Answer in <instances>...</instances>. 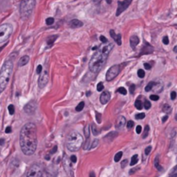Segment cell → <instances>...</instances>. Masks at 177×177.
I'll use <instances>...</instances> for the list:
<instances>
[{
  "label": "cell",
  "mask_w": 177,
  "mask_h": 177,
  "mask_svg": "<svg viewBox=\"0 0 177 177\" xmlns=\"http://www.w3.org/2000/svg\"><path fill=\"white\" fill-rule=\"evenodd\" d=\"M20 146L24 155L32 156L35 153L37 147V129L35 124H26L21 129Z\"/></svg>",
  "instance_id": "6da1fadb"
},
{
  "label": "cell",
  "mask_w": 177,
  "mask_h": 177,
  "mask_svg": "<svg viewBox=\"0 0 177 177\" xmlns=\"http://www.w3.org/2000/svg\"><path fill=\"white\" fill-rule=\"evenodd\" d=\"M112 48H113V44L110 43V44L102 47V49H99L93 54L89 62V69L91 72L94 73H98L104 67Z\"/></svg>",
  "instance_id": "7a4b0ae2"
},
{
  "label": "cell",
  "mask_w": 177,
  "mask_h": 177,
  "mask_svg": "<svg viewBox=\"0 0 177 177\" xmlns=\"http://www.w3.org/2000/svg\"><path fill=\"white\" fill-rule=\"evenodd\" d=\"M13 69V63L11 61H6L0 70V93L3 92L7 86L10 79Z\"/></svg>",
  "instance_id": "3957f363"
},
{
  "label": "cell",
  "mask_w": 177,
  "mask_h": 177,
  "mask_svg": "<svg viewBox=\"0 0 177 177\" xmlns=\"http://www.w3.org/2000/svg\"><path fill=\"white\" fill-rule=\"evenodd\" d=\"M83 144V137L78 132L72 131L67 137V148L68 150L78 151Z\"/></svg>",
  "instance_id": "277c9868"
},
{
  "label": "cell",
  "mask_w": 177,
  "mask_h": 177,
  "mask_svg": "<svg viewBox=\"0 0 177 177\" xmlns=\"http://www.w3.org/2000/svg\"><path fill=\"white\" fill-rule=\"evenodd\" d=\"M35 5V0H22L20 4V14L22 18H28L31 15Z\"/></svg>",
  "instance_id": "5b68a950"
},
{
  "label": "cell",
  "mask_w": 177,
  "mask_h": 177,
  "mask_svg": "<svg viewBox=\"0 0 177 177\" xmlns=\"http://www.w3.org/2000/svg\"><path fill=\"white\" fill-rule=\"evenodd\" d=\"M12 31H13V28L9 23H4L1 25L0 26V43L7 41L12 34Z\"/></svg>",
  "instance_id": "8992f818"
},
{
  "label": "cell",
  "mask_w": 177,
  "mask_h": 177,
  "mask_svg": "<svg viewBox=\"0 0 177 177\" xmlns=\"http://www.w3.org/2000/svg\"><path fill=\"white\" fill-rule=\"evenodd\" d=\"M43 173V168L42 164H33L27 172V177H42Z\"/></svg>",
  "instance_id": "52a82bcc"
},
{
  "label": "cell",
  "mask_w": 177,
  "mask_h": 177,
  "mask_svg": "<svg viewBox=\"0 0 177 177\" xmlns=\"http://www.w3.org/2000/svg\"><path fill=\"white\" fill-rule=\"evenodd\" d=\"M120 66L119 65H114L112 67H111L109 68V70L106 73L105 79L107 81H112L113 79H115V77H117L118 75V73H120Z\"/></svg>",
  "instance_id": "ba28073f"
},
{
  "label": "cell",
  "mask_w": 177,
  "mask_h": 177,
  "mask_svg": "<svg viewBox=\"0 0 177 177\" xmlns=\"http://www.w3.org/2000/svg\"><path fill=\"white\" fill-rule=\"evenodd\" d=\"M132 0H124V1H118L117 2V13H116V16H118L124 12L127 8L130 6V4H131Z\"/></svg>",
  "instance_id": "9c48e42d"
},
{
  "label": "cell",
  "mask_w": 177,
  "mask_h": 177,
  "mask_svg": "<svg viewBox=\"0 0 177 177\" xmlns=\"http://www.w3.org/2000/svg\"><path fill=\"white\" fill-rule=\"evenodd\" d=\"M49 82V73L48 71L44 70L42 73H40L39 80H38V86L40 88H44Z\"/></svg>",
  "instance_id": "30bf717a"
},
{
  "label": "cell",
  "mask_w": 177,
  "mask_h": 177,
  "mask_svg": "<svg viewBox=\"0 0 177 177\" xmlns=\"http://www.w3.org/2000/svg\"><path fill=\"white\" fill-rule=\"evenodd\" d=\"M57 175V169L54 167H48L45 170H43L42 177H56Z\"/></svg>",
  "instance_id": "8fae6325"
},
{
  "label": "cell",
  "mask_w": 177,
  "mask_h": 177,
  "mask_svg": "<svg viewBox=\"0 0 177 177\" xmlns=\"http://www.w3.org/2000/svg\"><path fill=\"white\" fill-rule=\"evenodd\" d=\"M35 109H36V104H35L34 101H31V102H29L26 105L23 107V110L26 113L28 114H32L35 112Z\"/></svg>",
  "instance_id": "7c38bea8"
},
{
  "label": "cell",
  "mask_w": 177,
  "mask_h": 177,
  "mask_svg": "<svg viewBox=\"0 0 177 177\" xmlns=\"http://www.w3.org/2000/svg\"><path fill=\"white\" fill-rule=\"evenodd\" d=\"M111 99V93L110 92L108 91H104L101 94L100 98H99V100H100V103L103 104H106V103H108V101L110 100Z\"/></svg>",
  "instance_id": "4fadbf2b"
},
{
  "label": "cell",
  "mask_w": 177,
  "mask_h": 177,
  "mask_svg": "<svg viewBox=\"0 0 177 177\" xmlns=\"http://www.w3.org/2000/svg\"><path fill=\"white\" fill-rule=\"evenodd\" d=\"M126 123V120H125V117L123 116H119V117L117 118V121L115 123V126L117 129H122L124 126L125 125Z\"/></svg>",
  "instance_id": "5bb4252c"
},
{
  "label": "cell",
  "mask_w": 177,
  "mask_h": 177,
  "mask_svg": "<svg viewBox=\"0 0 177 177\" xmlns=\"http://www.w3.org/2000/svg\"><path fill=\"white\" fill-rule=\"evenodd\" d=\"M163 89V85H162V82H154V85H153V87L151 90L155 92V93H161Z\"/></svg>",
  "instance_id": "9a60e30c"
},
{
  "label": "cell",
  "mask_w": 177,
  "mask_h": 177,
  "mask_svg": "<svg viewBox=\"0 0 177 177\" xmlns=\"http://www.w3.org/2000/svg\"><path fill=\"white\" fill-rule=\"evenodd\" d=\"M69 25H70L71 28H80V27L83 26V22L81 21L78 20V19H73L69 22Z\"/></svg>",
  "instance_id": "2e32d148"
},
{
  "label": "cell",
  "mask_w": 177,
  "mask_h": 177,
  "mask_svg": "<svg viewBox=\"0 0 177 177\" xmlns=\"http://www.w3.org/2000/svg\"><path fill=\"white\" fill-rule=\"evenodd\" d=\"M110 35L111 36H112V38H113L114 40H115L116 42H117V45H121L122 44V42H121V35L120 34H117V35H116L115 32H114V30H111L110 31Z\"/></svg>",
  "instance_id": "e0dca14e"
},
{
  "label": "cell",
  "mask_w": 177,
  "mask_h": 177,
  "mask_svg": "<svg viewBox=\"0 0 177 177\" xmlns=\"http://www.w3.org/2000/svg\"><path fill=\"white\" fill-rule=\"evenodd\" d=\"M130 43H131V48H132L133 49H135V48H136V47L137 46L138 43H139V38H138V36H136V35H132L131 37V39H130Z\"/></svg>",
  "instance_id": "ac0fdd59"
},
{
  "label": "cell",
  "mask_w": 177,
  "mask_h": 177,
  "mask_svg": "<svg viewBox=\"0 0 177 177\" xmlns=\"http://www.w3.org/2000/svg\"><path fill=\"white\" fill-rule=\"evenodd\" d=\"M30 62V57L28 55H24L20 58V60L18 62V67H23L26 65L28 62Z\"/></svg>",
  "instance_id": "d6986e66"
},
{
  "label": "cell",
  "mask_w": 177,
  "mask_h": 177,
  "mask_svg": "<svg viewBox=\"0 0 177 177\" xmlns=\"http://www.w3.org/2000/svg\"><path fill=\"white\" fill-rule=\"evenodd\" d=\"M117 136V131H112V132H109L108 134L104 136V140H105L106 142H107V141L111 142V141H112V140H113Z\"/></svg>",
  "instance_id": "ffe728a7"
},
{
  "label": "cell",
  "mask_w": 177,
  "mask_h": 177,
  "mask_svg": "<svg viewBox=\"0 0 177 177\" xmlns=\"http://www.w3.org/2000/svg\"><path fill=\"white\" fill-rule=\"evenodd\" d=\"M57 37H58L57 35H50V36H49V37L47 38V43H48L49 47L52 46L54 44V41L57 39Z\"/></svg>",
  "instance_id": "44dd1931"
},
{
  "label": "cell",
  "mask_w": 177,
  "mask_h": 177,
  "mask_svg": "<svg viewBox=\"0 0 177 177\" xmlns=\"http://www.w3.org/2000/svg\"><path fill=\"white\" fill-rule=\"evenodd\" d=\"M154 165H155V167L156 168L157 170H159V171H162L163 170V168H162V167H161V165L159 164V156H157L155 158V162H154Z\"/></svg>",
  "instance_id": "7402d4cb"
},
{
  "label": "cell",
  "mask_w": 177,
  "mask_h": 177,
  "mask_svg": "<svg viewBox=\"0 0 177 177\" xmlns=\"http://www.w3.org/2000/svg\"><path fill=\"white\" fill-rule=\"evenodd\" d=\"M162 111H163L165 113L169 114L170 112H171V111H172L171 106H170L169 104H165L163 106H162Z\"/></svg>",
  "instance_id": "603a6c76"
},
{
  "label": "cell",
  "mask_w": 177,
  "mask_h": 177,
  "mask_svg": "<svg viewBox=\"0 0 177 177\" xmlns=\"http://www.w3.org/2000/svg\"><path fill=\"white\" fill-rule=\"evenodd\" d=\"M138 162V156L137 155H134L132 157H131V166H134Z\"/></svg>",
  "instance_id": "cb8c5ba5"
},
{
  "label": "cell",
  "mask_w": 177,
  "mask_h": 177,
  "mask_svg": "<svg viewBox=\"0 0 177 177\" xmlns=\"http://www.w3.org/2000/svg\"><path fill=\"white\" fill-rule=\"evenodd\" d=\"M122 156H123V152H122V151L117 152L115 155V156H114V161H115V162H119L120 159L122 158Z\"/></svg>",
  "instance_id": "d4e9b609"
},
{
  "label": "cell",
  "mask_w": 177,
  "mask_h": 177,
  "mask_svg": "<svg viewBox=\"0 0 177 177\" xmlns=\"http://www.w3.org/2000/svg\"><path fill=\"white\" fill-rule=\"evenodd\" d=\"M149 125H146L145 128H144V133H143V138H146V137H147L148 135H149Z\"/></svg>",
  "instance_id": "484cf974"
},
{
  "label": "cell",
  "mask_w": 177,
  "mask_h": 177,
  "mask_svg": "<svg viewBox=\"0 0 177 177\" xmlns=\"http://www.w3.org/2000/svg\"><path fill=\"white\" fill-rule=\"evenodd\" d=\"M84 106H85V103L84 102H80V104H79L78 105L76 106L75 110H76L77 112H81V111L84 109Z\"/></svg>",
  "instance_id": "4316f807"
},
{
  "label": "cell",
  "mask_w": 177,
  "mask_h": 177,
  "mask_svg": "<svg viewBox=\"0 0 177 177\" xmlns=\"http://www.w3.org/2000/svg\"><path fill=\"white\" fill-rule=\"evenodd\" d=\"M92 131H93V135H94V136H98V135H99V131H98L97 127H96V125H94V124H93V125H92Z\"/></svg>",
  "instance_id": "83f0119b"
},
{
  "label": "cell",
  "mask_w": 177,
  "mask_h": 177,
  "mask_svg": "<svg viewBox=\"0 0 177 177\" xmlns=\"http://www.w3.org/2000/svg\"><path fill=\"white\" fill-rule=\"evenodd\" d=\"M135 106H136V108L137 109V110H141V109L143 108V103L137 99V100H136V102H135Z\"/></svg>",
  "instance_id": "f1b7e54d"
},
{
  "label": "cell",
  "mask_w": 177,
  "mask_h": 177,
  "mask_svg": "<svg viewBox=\"0 0 177 177\" xmlns=\"http://www.w3.org/2000/svg\"><path fill=\"white\" fill-rule=\"evenodd\" d=\"M8 110H9V113L10 114V115H13V114L15 113V107H14L13 104H10V105L8 106Z\"/></svg>",
  "instance_id": "f546056e"
},
{
  "label": "cell",
  "mask_w": 177,
  "mask_h": 177,
  "mask_svg": "<svg viewBox=\"0 0 177 177\" xmlns=\"http://www.w3.org/2000/svg\"><path fill=\"white\" fill-rule=\"evenodd\" d=\"M153 85H154V81H150L149 83V84L146 86V87H145V91L146 92H149L151 89H152V87H153Z\"/></svg>",
  "instance_id": "4dcf8cb0"
},
{
  "label": "cell",
  "mask_w": 177,
  "mask_h": 177,
  "mask_svg": "<svg viewBox=\"0 0 177 177\" xmlns=\"http://www.w3.org/2000/svg\"><path fill=\"white\" fill-rule=\"evenodd\" d=\"M98 144H99V140H98V139H94V141L93 142L92 145L90 146V149H94V148H96L98 146Z\"/></svg>",
  "instance_id": "1f68e13d"
},
{
  "label": "cell",
  "mask_w": 177,
  "mask_h": 177,
  "mask_svg": "<svg viewBox=\"0 0 177 177\" xmlns=\"http://www.w3.org/2000/svg\"><path fill=\"white\" fill-rule=\"evenodd\" d=\"M54 22V19L53 17H49L46 19V24L47 25H52Z\"/></svg>",
  "instance_id": "d6a6232c"
},
{
  "label": "cell",
  "mask_w": 177,
  "mask_h": 177,
  "mask_svg": "<svg viewBox=\"0 0 177 177\" xmlns=\"http://www.w3.org/2000/svg\"><path fill=\"white\" fill-rule=\"evenodd\" d=\"M117 92H118L119 93H121V94H123V95H126V94H127L126 89H125V88H124V87H119L118 89H117Z\"/></svg>",
  "instance_id": "836d02e7"
},
{
  "label": "cell",
  "mask_w": 177,
  "mask_h": 177,
  "mask_svg": "<svg viewBox=\"0 0 177 177\" xmlns=\"http://www.w3.org/2000/svg\"><path fill=\"white\" fill-rule=\"evenodd\" d=\"M137 75L139 78H144V75H145V73H144V71L143 69H139L137 71Z\"/></svg>",
  "instance_id": "e575fe53"
},
{
  "label": "cell",
  "mask_w": 177,
  "mask_h": 177,
  "mask_svg": "<svg viewBox=\"0 0 177 177\" xmlns=\"http://www.w3.org/2000/svg\"><path fill=\"white\" fill-rule=\"evenodd\" d=\"M126 126H127V129H128V130H131V129H132L133 126H134V122H133V121H129L128 123H127Z\"/></svg>",
  "instance_id": "d590c367"
},
{
  "label": "cell",
  "mask_w": 177,
  "mask_h": 177,
  "mask_svg": "<svg viewBox=\"0 0 177 177\" xmlns=\"http://www.w3.org/2000/svg\"><path fill=\"white\" fill-rule=\"evenodd\" d=\"M168 177H177V172H176V167L173 168L172 170V173L170 174V175Z\"/></svg>",
  "instance_id": "8d00e7d4"
},
{
  "label": "cell",
  "mask_w": 177,
  "mask_h": 177,
  "mask_svg": "<svg viewBox=\"0 0 177 177\" xmlns=\"http://www.w3.org/2000/svg\"><path fill=\"white\" fill-rule=\"evenodd\" d=\"M135 117H136V119H143V118H144V117H145V114H144V113L136 114V115L135 116Z\"/></svg>",
  "instance_id": "74e56055"
},
{
  "label": "cell",
  "mask_w": 177,
  "mask_h": 177,
  "mask_svg": "<svg viewBox=\"0 0 177 177\" xmlns=\"http://www.w3.org/2000/svg\"><path fill=\"white\" fill-rule=\"evenodd\" d=\"M97 90L99 92H101V91H103L104 90V85H103V83L102 82H99V84H98V86H97Z\"/></svg>",
  "instance_id": "f35d334b"
},
{
  "label": "cell",
  "mask_w": 177,
  "mask_h": 177,
  "mask_svg": "<svg viewBox=\"0 0 177 177\" xmlns=\"http://www.w3.org/2000/svg\"><path fill=\"white\" fill-rule=\"evenodd\" d=\"M150 107H151V104L148 100H145V102H144V108H145L146 110H149Z\"/></svg>",
  "instance_id": "ab89813d"
},
{
  "label": "cell",
  "mask_w": 177,
  "mask_h": 177,
  "mask_svg": "<svg viewBox=\"0 0 177 177\" xmlns=\"http://www.w3.org/2000/svg\"><path fill=\"white\" fill-rule=\"evenodd\" d=\"M96 119H97L98 124L101 123V114L99 113V112H96Z\"/></svg>",
  "instance_id": "60d3db41"
},
{
  "label": "cell",
  "mask_w": 177,
  "mask_h": 177,
  "mask_svg": "<svg viewBox=\"0 0 177 177\" xmlns=\"http://www.w3.org/2000/svg\"><path fill=\"white\" fill-rule=\"evenodd\" d=\"M162 42H163V44H165V45H168V43H169L168 36H164V37L162 38Z\"/></svg>",
  "instance_id": "b9f144b4"
},
{
  "label": "cell",
  "mask_w": 177,
  "mask_h": 177,
  "mask_svg": "<svg viewBox=\"0 0 177 177\" xmlns=\"http://www.w3.org/2000/svg\"><path fill=\"white\" fill-rule=\"evenodd\" d=\"M150 99L151 100H153V101H156V100H158L159 99V97L157 95H155V94H153V95H151L150 97Z\"/></svg>",
  "instance_id": "7bdbcfd3"
},
{
  "label": "cell",
  "mask_w": 177,
  "mask_h": 177,
  "mask_svg": "<svg viewBox=\"0 0 177 177\" xmlns=\"http://www.w3.org/2000/svg\"><path fill=\"white\" fill-rule=\"evenodd\" d=\"M150 151H151V146H148V147L145 149V150H144V153H145V155L147 156L150 153Z\"/></svg>",
  "instance_id": "ee69618b"
},
{
  "label": "cell",
  "mask_w": 177,
  "mask_h": 177,
  "mask_svg": "<svg viewBox=\"0 0 177 177\" xmlns=\"http://www.w3.org/2000/svg\"><path fill=\"white\" fill-rule=\"evenodd\" d=\"M42 66L39 65L37 67V68H36V73H37L38 74H40V73H42Z\"/></svg>",
  "instance_id": "f6af8a7d"
},
{
  "label": "cell",
  "mask_w": 177,
  "mask_h": 177,
  "mask_svg": "<svg viewBox=\"0 0 177 177\" xmlns=\"http://www.w3.org/2000/svg\"><path fill=\"white\" fill-rule=\"evenodd\" d=\"M99 40H100V41L102 42L103 43H106V42H107V39L104 37V35H100V36H99Z\"/></svg>",
  "instance_id": "bcb514c9"
},
{
  "label": "cell",
  "mask_w": 177,
  "mask_h": 177,
  "mask_svg": "<svg viewBox=\"0 0 177 177\" xmlns=\"http://www.w3.org/2000/svg\"><path fill=\"white\" fill-rule=\"evenodd\" d=\"M135 88H136V86H135L134 84L131 85V87H130V92H131V94H133V93H134Z\"/></svg>",
  "instance_id": "7dc6e473"
},
{
  "label": "cell",
  "mask_w": 177,
  "mask_h": 177,
  "mask_svg": "<svg viewBox=\"0 0 177 177\" xmlns=\"http://www.w3.org/2000/svg\"><path fill=\"white\" fill-rule=\"evenodd\" d=\"M136 133H137V134H140V133L142 132V126H141V125H137V126H136Z\"/></svg>",
  "instance_id": "c3c4849f"
},
{
  "label": "cell",
  "mask_w": 177,
  "mask_h": 177,
  "mask_svg": "<svg viewBox=\"0 0 177 177\" xmlns=\"http://www.w3.org/2000/svg\"><path fill=\"white\" fill-rule=\"evenodd\" d=\"M70 160L73 163H75V162H77V157L75 156H72L70 157Z\"/></svg>",
  "instance_id": "681fc988"
},
{
  "label": "cell",
  "mask_w": 177,
  "mask_h": 177,
  "mask_svg": "<svg viewBox=\"0 0 177 177\" xmlns=\"http://www.w3.org/2000/svg\"><path fill=\"white\" fill-rule=\"evenodd\" d=\"M170 96H171V99H173V100H175V98H176V93H175V91H174V92H172V93H171V95H170Z\"/></svg>",
  "instance_id": "f907efd6"
},
{
  "label": "cell",
  "mask_w": 177,
  "mask_h": 177,
  "mask_svg": "<svg viewBox=\"0 0 177 177\" xmlns=\"http://www.w3.org/2000/svg\"><path fill=\"white\" fill-rule=\"evenodd\" d=\"M127 162H128V161L127 160H124L123 162H122V163H121V167L122 168H125V166H126V164H127Z\"/></svg>",
  "instance_id": "816d5d0a"
},
{
  "label": "cell",
  "mask_w": 177,
  "mask_h": 177,
  "mask_svg": "<svg viewBox=\"0 0 177 177\" xmlns=\"http://www.w3.org/2000/svg\"><path fill=\"white\" fill-rule=\"evenodd\" d=\"M144 67L147 69V70H149V69L151 68V66L149 65V63H144Z\"/></svg>",
  "instance_id": "f5cc1de1"
},
{
  "label": "cell",
  "mask_w": 177,
  "mask_h": 177,
  "mask_svg": "<svg viewBox=\"0 0 177 177\" xmlns=\"http://www.w3.org/2000/svg\"><path fill=\"white\" fill-rule=\"evenodd\" d=\"M5 132H6V133H10V132H11V127H10V126L6 127V129H5Z\"/></svg>",
  "instance_id": "db71d44e"
},
{
  "label": "cell",
  "mask_w": 177,
  "mask_h": 177,
  "mask_svg": "<svg viewBox=\"0 0 177 177\" xmlns=\"http://www.w3.org/2000/svg\"><path fill=\"white\" fill-rule=\"evenodd\" d=\"M56 150H57V146H54V149L51 150V152H50V154H54V153L56 152Z\"/></svg>",
  "instance_id": "11a10c76"
},
{
  "label": "cell",
  "mask_w": 177,
  "mask_h": 177,
  "mask_svg": "<svg viewBox=\"0 0 177 177\" xmlns=\"http://www.w3.org/2000/svg\"><path fill=\"white\" fill-rule=\"evenodd\" d=\"M168 115L164 116V117H163V118H162V122H166V121H167V119H168Z\"/></svg>",
  "instance_id": "9f6ffc18"
},
{
  "label": "cell",
  "mask_w": 177,
  "mask_h": 177,
  "mask_svg": "<svg viewBox=\"0 0 177 177\" xmlns=\"http://www.w3.org/2000/svg\"><path fill=\"white\" fill-rule=\"evenodd\" d=\"M4 144V138H1L0 139V145H3Z\"/></svg>",
  "instance_id": "6f0895ef"
},
{
  "label": "cell",
  "mask_w": 177,
  "mask_h": 177,
  "mask_svg": "<svg viewBox=\"0 0 177 177\" xmlns=\"http://www.w3.org/2000/svg\"><path fill=\"white\" fill-rule=\"evenodd\" d=\"M90 177H95V174L93 173V172H91L90 173Z\"/></svg>",
  "instance_id": "680465c9"
},
{
  "label": "cell",
  "mask_w": 177,
  "mask_h": 177,
  "mask_svg": "<svg viewBox=\"0 0 177 177\" xmlns=\"http://www.w3.org/2000/svg\"><path fill=\"white\" fill-rule=\"evenodd\" d=\"M174 51H175V52H176V51H177V46L174 47Z\"/></svg>",
  "instance_id": "91938a15"
},
{
  "label": "cell",
  "mask_w": 177,
  "mask_h": 177,
  "mask_svg": "<svg viewBox=\"0 0 177 177\" xmlns=\"http://www.w3.org/2000/svg\"><path fill=\"white\" fill-rule=\"evenodd\" d=\"M106 2L108 3V4H111L112 3V0H106Z\"/></svg>",
  "instance_id": "94428289"
},
{
  "label": "cell",
  "mask_w": 177,
  "mask_h": 177,
  "mask_svg": "<svg viewBox=\"0 0 177 177\" xmlns=\"http://www.w3.org/2000/svg\"><path fill=\"white\" fill-rule=\"evenodd\" d=\"M4 46H3V47H0V52H1V51L3 50V49H4Z\"/></svg>",
  "instance_id": "6125c7cd"
},
{
  "label": "cell",
  "mask_w": 177,
  "mask_h": 177,
  "mask_svg": "<svg viewBox=\"0 0 177 177\" xmlns=\"http://www.w3.org/2000/svg\"><path fill=\"white\" fill-rule=\"evenodd\" d=\"M90 94H91V93H90V92H87V93H86V96H89Z\"/></svg>",
  "instance_id": "be15d7a7"
}]
</instances>
